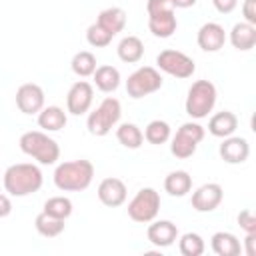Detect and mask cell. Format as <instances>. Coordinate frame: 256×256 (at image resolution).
Returning <instances> with one entry per match:
<instances>
[{"label":"cell","mask_w":256,"mask_h":256,"mask_svg":"<svg viewBox=\"0 0 256 256\" xmlns=\"http://www.w3.org/2000/svg\"><path fill=\"white\" fill-rule=\"evenodd\" d=\"M174 8H190L196 4V0H172Z\"/></svg>","instance_id":"cell-39"},{"label":"cell","mask_w":256,"mask_h":256,"mask_svg":"<svg viewBox=\"0 0 256 256\" xmlns=\"http://www.w3.org/2000/svg\"><path fill=\"white\" fill-rule=\"evenodd\" d=\"M236 128H238V118H236L234 112H228V110H222V112L214 114L210 118V122H208V130L216 138L232 136Z\"/></svg>","instance_id":"cell-18"},{"label":"cell","mask_w":256,"mask_h":256,"mask_svg":"<svg viewBox=\"0 0 256 256\" xmlns=\"http://www.w3.org/2000/svg\"><path fill=\"white\" fill-rule=\"evenodd\" d=\"M92 100H94V88L86 80H78L68 90L66 108H68L70 114L80 116V114L88 112V108L92 106Z\"/></svg>","instance_id":"cell-10"},{"label":"cell","mask_w":256,"mask_h":256,"mask_svg":"<svg viewBox=\"0 0 256 256\" xmlns=\"http://www.w3.org/2000/svg\"><path fill=\"white\" fill-rule=\"evenodd\" d=\"M204 252V240L196 232H186L180 238V254L182 256H200Z\"/></svg>","instance_id":"cell-31"},{"label":"cell","mask_w":256,"mask_h":256,"mask_svg":"<svg viewBox=\"0 0 256 256\" xmlns=\"http://www.w3.org/2000/svg\"><path fill=\"white\" fill-rule=\"evenodd\" d=\"M122 116V108H120V102L112 96L104 98L100 102V106L90 112L88 116V132L92 136H106L120 120Z\"/></svg>","instance_id":"cell-5"},{"label":"cell","mask_w":256,"mask_h":256,"mask_svg":"<svg viewBox=\"0 0 256 256\" xmlns=\"http://www.w3.org/2000/svg\"><path fill=\"white\" fill-rule=\"evenodd\" d=\"M68 118H66V112L60 108V106H46L40 110L38 114V124L40 128L48 130V132H58L66 126Z\"/></svg>","instance_id":"cell-20"},{"label":"cell","mask_w":256,"mask_h":256,"mask_svg":"<svg viewBox=\"0 0 256 256\" xmlns=\"http://www.w3.org/2000/svg\"><path fill=\"white\" fill-rule=\"evenodd\" d=\"M16 106L22 114H36L44 108V90L34 84L26 82L16 90Z\"/></svg>","instance_id":"cell-11"},{"label":"cell","mask_w":256,"mask_h":256,"mask_svg":"<svg viewBox=\"0 0 256 256\" xmlns=\"http://www.w3.org/2000/svg\"><path fill=\"white\" fill-rule=\"evenodd\" d=\"M254 242H256V232H254V234H246V254H248V256H254V254H256Z\"/></svg>","instance_id":"cell-38"},{"label":"cell","mask_w":256,"mask_h":256,"mask_svg":"<svg viewBox=\"0 0 256 256\" xmlns=\"http://www.w3.org/2000/svg\"><path fill=\"white\" fill-rule=\"evenodd\" d=\"M230 42L236 50H252L256 44V26L248 24V22H238L232 26L230 30Z\"/></svg>","instance_id":"cell-19"},{"label":"cell","mask_w":256,"mask_h":256,"mask_svg":"<svg viewBox=\"0 0 256 256\" xmlns=\"http://www.w3.org/2000/svg\"><path fill=\"white\" fill-rule=\"evenodd\" d=\"M98 198L104 206H122L126 200V184L120 178H104L98 186Z\"/></svg>","instance_id":"cell-14"},{"label":"cell","mask_w":256,"mask_h":256,"mask_svg":"<svg viewBox=\"0 0 256 256\" xmlns=\"http://www.w3.org/2000/svg\"><path fill=\"white\" fill-rule=\"evenodd\" d=\"M212 4H214V8H216L220 14H230V12L236 8L238 0H212Z\"/></svg>","instance_id":"cell-36"},{"label":"cell","mask_w":256,"mask_h":256,"mask_svg":"<svg viewBox=\"0 0 256 256\" xmlns=\"http://www.w3.org/2000/svg\"><path fill=\"white\" fill-rule=\"evenodd\" d=\"M160 210V194L154 188H142L136 192V196L128 204V216L134 222L148 224L156 218Z\"/></svg>","instance_id":"cell-6"},{"label":"cell","mask_w":256,"mask_h":256,"mask_svg":"<svg viewBox=\"0 0 256 256\" xmlns=\"http://www.w3.org/2000/svg\"><path fill=\"white\" fill-rule=\"evenodd\" d=\"M146 236H148V242L154 244L156 248H166V246H172L174 240L178 238V228L170 220H156L148 226Z\"/></svg>","instance_id":"cell-15"},{"label":"cell","mask_w":256,"mask_h":256,"mask_svg":"<svg viewBox=\"0 0 256 256\" xmlns=\"http://www.w3.org/2000/svg\"><path fill=\"white\" fill-rule=\"evenodd\" d=\"M94 178V166L90 160L62 162L54 170V184L62 192H80L90 186Z\"/></svg>","instance_id":"cell-1"},{"label":"cell","mask_w":256,"mask_h":256,"mask_svg":"<svg viewBox=\"0 0 256 256\" xmlns=\"http://www.w3.org/2000/svg\"><path fill=\"white\" fill-rule=\"evenodd\" d=\"M112 38H114V34H110L106 28H102L98 22H94L92 26H88V30H86V40H88V44L90 46H94V48H104V46H108L110 42H112Z\"/></svg>","instance_id":"cell-32"},{"label":"cell","mask_w":256,"mask_h":256,"mask_svg":"<svg viewBox=\"0 0 256 256\" xmlns=\"http://www.w3.org/2000/svg\"><path fill=\"white\" fill-rule=\"evenodd\" d=\"M34 226H36L38 234H42L44 238H56L58 234L64 232V226L66 224L60 218H54V216H50L46 212H40L36 216V220H34Z\"/></svg>","instance_id":"cell-27"},{"label":"cell","mask_w":256,"mask_h":256,"mask_svg":"<svg viewBox=\"0 0 256 256\" xmlns=\"http://www.w3.org/2000/svg\"><path fill=\"white\" fill-rule=\"evenodd\" d=\"M42 212H46V214H50L54 218L66 220L72 214V202L66 196H52V198H48L44 202V210Z\"/></svg>","instance_id":"cell-29"},{"label":"cell","mask_w":256,"mask_h":256,"mask_svg":"<svg viewBox=\"0 0 256 256\" xmlns=\"http://www.w3.org/2000/svg\"><path fill=\"white\" fill-rule=\"evenodd\" d=\"M118 58L126 64H136L144 56V44L138 36H126L118 44Z\"/></svg>","instance_id":"cell-22"},{"label":"cell","mask_w":256,"mask_h":256,"mask_svg":"<svg viewBox=\"0 0 256 256\" xmlns=\"http://www.w3.org/2000/svg\"><path fill=\"white\" fill-rule=\"evenodd\" d=\"M176 26H178V22H176L174 10L148 14V28L156 38H170L176 32Z\"/></svg>","instance_id":"cell-17"},{"label":"cell","mask_w":256,"mask_h":256,"mask_svg":"<svg viewBox=\"0 0 256 256\" xmlns=\"http://www.w3.org/2000/svg\"><path fill=\"white\" fill-rule=\"evenodd\" d=\"M204 138V128L196 122H184L176 136L172 138V144H170V150L176 158L184 160V158H190L196 148H198V142Z\"/></svg>","instance_id":"cell-8"},{"label":"cell","mask_w":256,"mask_h":256,"mask_svg":"<svg viewBox=\"0 0 256 256\" xmlns=\"http://www.w3.org/2000/svg\"><path fill=\"white\" fill-rule=\"evenodd\" d=\"M226 42V32L218 22H206L198 30V46L204 52H218Z\"/></svg>","instance_id":"cell-16"},{"label":"cell","mask_w":256,"mask_h":256,"mask_svg":"<svg viewBox=\"0 0 256 256\" xmlns=\"http://www.w3.org/2000/svg\"><path fill=\"white\" fill-rule=\"evenodd\" d=\"M222 198H224L222 186L216 182H208V184H202L192 194V208L196 212H212L220 206Z\"/></svg>","instance_id":"cell-12"},{"label":"cell","mask_w":256,"mask_h":256,"mask_svg":"<svg viewBox=\"0 0 256 256\" xmlns=\"http://www.w3.org/2000/svg\"><path fill=\"white\" fill-rule=\"evenodd\" d=\"M212 250L218 254V256H238L240 254V242L234 234L230 232H216L212 236Z\"/></svg>","instance_id":"cell-25"},{"label":"cell","mask_w":256,"mask_h":256,"mask_svg":"<svg viewBox=\"0 0 256 256\" xmlns=\"http://www.w3.org/2000/svg\"><path fill=\"white\" fill-rule=\"evenodd\" d=\"M238 224H240V228L246 230V234H254L256 232V216H254V212L250 208L242 210L238 214Z\"/></svg>","instance_id":"cell-33"},{"label":"cell","mask_w":256,"mask_h":256,"mask_svg":"<svg viewBox=\"0 0 256 256\" xmlns=\"http://www.w3.org/2000/svg\"><path fill=\"white\" fill-rule=\"evenodd\" d=\"M192 188V176L186 170H174L164 178V190L170 196H186Z\"/></svg>","instance_id":"cell-21"},{"label":"cell","mask_w":256,"mask_h":256,"mask_svg":"<svg viewBox=\"0 0 256 256\" xmlns=\"http://www.w3.org/2000/svg\"><path fill=\"white\" fill-rule=\"evenodd\" d=\"M42 172L36 164H12L4 172V188L12 196H28L40 190L42 186Z\"/></svg>","instance_id":"cell-2"},{"label":"cell","mask_w":256,"mask_h":256,"mask_svg":"<svg viewBox=\"0 0 256 256\" xmlns=\"http://www.w3.org/2000/svg\"><path fill=\"white\" fill-rule=\"evenodd\" d=\"M116 138H118V142H120L122 146L130 148V150L140 148L142 142H144V134H142V130H140L136 124H132V122H124V124H120L118 130H116Z\"/></svg>","instance_id":"cell-26"},{"label":"cell","mask_w":256,"mask_h":256,"mask_svg":"<svg viewBox=\"0 0 256 256\" xmlns=\"http://www.w3.org/2000/svg\"><path fill=\"white\" fill-rule=\"evenodd\" d=\"M10 212H12V202H10V198L0 192V218H6Z\"/></svg>","instance_id":"cell-37"},{"label":"cell","mask_w":256,"mask_h":256,"mask_svg":"<svg viewBox=\"0 0 256 256\" xmlns=\"http://www.w3.org/2000/svg\"><path fill=\"white\" fill-rule=\"evenodd\" d=\"M20 150L28 156H32L34 160H38L40 164H54L60 156V146L54 138H50L44 132L38 130H30L24 132L20 136Z\"/></svg>","instance_id":"cell-3"},{"label":"cell","mask_w":256,"mask_h":256,"mask_svg":"<svg viewBox=\"0 0 256 256\" xmlns=\"http://www.w3.org/2000/svg\"><path fill=\"white\" fill-rule=\"evenodd\" d=\"M146 10H148V14L168 12V10H174V4H172V0H148Z\"/></svg>","instance_id":"cell-34"},{"label":"cell","mask_w":256,"mask_h":256,"mask_svg":"<svg viewBox=\"0 0 256 256\" xmlns=\"http://www.w3.org/2000/svg\"><path fill=\"white\" fill-rule=\"evenodd\" d=\"M242 14L248 24L256 26V0H244L242 4Z\"/></svg>","instance_id":"cell-35"},{"label":"cell","mask_w":256,"mask_h":256,"mask_svg":"<svg viewBox=\"0 0 256 256\" xmlns=\"http://www.w3.org/2000/svg\"><path fill=\"white\" fill-rule=\"evenodd\" d=\"M162 88V76L152 66H142L126 80V92L130 98H144Z\"/></svg>","instance_id":"cell-7"},{"label":"cell","mask_w":256,"mask_h":256,"mask_svg":"<svg viewBox=\"0 0 256 256\" xmlns=\"http://www.w3.org/2000/svg\"><path fill=\"white\" fill-rule=\"evenodd\" d=\"M220 156L224 162L228 164H242L246 162L248 154H250V144L246 138L240 136H226L224 142L220 144Z\"/></svg>","instance_id":"cell-13"},{"label":"cell","mask_w":256,"mask_h":256,"mask_svg":"<svg viewBox=\"0 0 256 256\" xmlns=\"http://www.w3.org/2000/svg\"><path fill=\"white\" fill-rule=\"evenodd\" d=\"M216 104V86L210 80H196L186 96V114L190 118H206Z\"/></svg>","instance_id":"cell-4"},{"label":"cell","mask_w":256,"mask_h":256,"mask_svg":"<svg viewBox=\"0 0 256 256\" xmlns=\"http://www.w3.org/2000/svg\"><path fill=\"white\" fill-rule=\"evenodd\" d=\"M144 138L150 142V144H164L168 138H170V126H168V122H164V120H152L148 126H146V130H144Z\"/></svg>","instance_id":"cell-30"},{"label":"cell","mask_w":256,"mask_h":256,"mask_svg":"<svg viewBox=\"0 0 256 256\" xmlns=\"http://www.w3.org/2000/svg\"><path fill=\"white\" fill-rule=\"evenodd\" d=\"M92 76H94L96 88L102 90V92H114L120 86V72L114 66H108V64L98 66Z\"/></svg>","instance_id":"cell-23"},{"label":"cell","mask_w":256,"mask_h":256,"mask_svg":"<svg viewBox=\"0 0 256 256\" xmlns=\"http://www.w3.org/2000/svg\"><path fill=\"white\" fill-rule=\"evenodd\" d=\"M70 66H72V72H74L76 76H80V78L92 76L94 70L98 68V66H96V56H94L92 52H88V50L76 52L74 58H72V62H70Z\"/></svg>","instance_id":"cell-28"},{"label":"cell","mask_w":256,"mask_h":256,"mask_svg":"<svg viewBox=\"0 0 256 256\" xmlns=\"http://www.w3.org/2000/svg\"><path fill=\"white\" fill-rule=\"evenodd\" d=\"M156 64L162 72L174 76V78H190L196 70V64L190 56H186L180 50H162L156 58Z\"/></svg>","instance_id":"cell-9"},{"label":"cell","mask_w":256,"mask_h":256,"mask_svg":"<svg viewBox=\"0 0 256 256\" xmlns=\"http://www.w3.org/2000/svg\"><path fill=\"white\" fill-rule=\"evenodd\" d=\"M102 28H106L110 34H118L124 26H126V12L118 6H112V8H106L98 14V20H96Z\"/></svg>","instance_id":"cell-24"}]
</instances>
